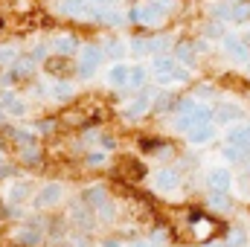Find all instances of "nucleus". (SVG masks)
<instances>
[{"label": "nucleus", "mask_w": 250, "mask_h": 247, "mask_svg": "<svg viewBox=\"0 0 250 247\" xmlns=\"http://www.w3.org/2000/svg\"><path fill=\"white\" fill-rule=\"evenodd\" d=\"M224 157H227V160H242L239 151H236V145H224Z\"/></svg>", "instance_id": "obj_39"}, {"label": "nucleus", "mask_w": 250, "mask_h": 247, "mask_svg": "<svg viewBox=\"0 0 250 247\" xmlns=\"http://www.w3.org/2000/svg\"><path fill=\"white\" fill-rule=\"evenodd\" d=\"M230 145H236L239 157L248 160L250 157V125H242V128H233L230 131Z\"/></svg>", "instance_id": "obj_5"}, {"label": "nucleus", "mask_w": 250, "mask_h": 247, "mask_svg": "<svg viewBox=\"0 0 250 247\" xmlns=\"http://www.w3.org/2000/svg\"><path fill=\"white\" fill-rule=\"evenodd\" d=\"M230 18H233L236 23H245L250 18V3L242 0V3H236V6H230Z\"/></svg>", "instance_id": "obj_27"}, {"label": "nucleus", "mask_w": 250, "mask_h": 247, "mask_svg": "<svg viewBox=\"0 0 250 247\" xmlns=\"http://www.w3.org/2000/svg\"><path fill=\"white\" fill-rule=\"evenodd\" d=\"M192 53H195V44H189V41H181L178 47H175V56L181 59V62H192Z\"/></svg>", "instance_id": "obj_30"}, {"label": "nucleus", "mask_w": 250, "mask_h": 247, "mask_svg": "<svg viewBox=\"0 0 250 247\" xmlns=\"http://www.w3.org/2000/svg\"><path fill=\"white\" fill-rule=\"evenodd\" d=\"M172 47V38L169 35H157V38H148L146 41V53H154V56H160L163 50H169Z\"/></svg>", "instance_id": "obj_20"}, {"label": "nucleus", "mask_w": 250, "mask_h": 247, "mask_svg": "<svg viewBox=\"0 0 250 247\" xmlns=\"http://www.w3.org/2000/svg\"><path fill=\"white\" fill-rule=\"evenodd\" d=\"M53 50H56V56H73L76 50H79V38H73V35H62V38H56L53 41Z\"/></svg>", "instance_id": "obj_14"}, {"label": "nucleus", "mask_w": 250, "mask_h": 247, "mask_svg": "<svg viewBox=\"0 0 250 247\" xmlns=\"http://www.w3.org/2000/svg\"><path fill=\"white\" fill-rule=\"evenodd\" d=\"M56 9L62 15H73V18H84L87 15V3L84 0H56Z\"/></svg>", "instance_id": "obj_10"}, {"label": "nucleus", "mask_w": 250, "mask_h": 247, "mask_svg": "<svg viewBox=\"0 0 250 247\" xmlns=\"http://www.w3.org/2000/svg\"><path fill=\"white\" fill-rule=\"evenodd\" d=\"M187 134H189V143H195V145H198V143H209V140L215 137V125H212V123L192 125Z\"/></svg>", "instance_id": "obj_9"}, {"label": "nucleus", "mask_w": 250, "mask_h": 247, "mask_svg": "<svg viewBox=\"0 0 250 247\" xmlns=\"http://www.w3.org/2000/svg\"><path fill=\"white\" fill-rule=\"evenodd\" d=\"M53 99H73L76 96V87L70 84V82H59V84H53Z\"/></svg>", "instance_id": "obj_26"}, {"label": "nucleus", "mask_w": 250, "mask_h": 247, "mask_svg": "<svg viewBox=\"0 0 250 247\" xmlns=\"http://www.w3.org/2000/svg\"><path fill=\"white\" fill-rule=\"evenodd\" d=\"M99 62H102V50H99V47H93V44H87V47L82 50V56H79V67H76L79 79H90V76L96 73Z\"/></svg>", "instance_id": "obj_3"}, {"label": "nucleus", "mask_w": 250, "mask_h": 247, "mask_svg": "<svg viewBox=\"0 0 250 247\" xmlns=\"http://www.w3.org/2000/svg\"><path fill=\"white\" fill-rule=\"evenodd\" d=\"M230 181H233V178H230V172H227V169H212V172L207 175V184L212 186L215 192H227Z\"/></svg>", "instance_id": "obj_15"}, {"label": "nucleus", "mask_w": 250, "mask_h": 247, "mask_svg": "<svg viewBox=\"0 0 250 247\" xmlns=\"http://www.w3.org/2000/svg\"><path fill=\"white\" fill-rule=\"evenodd\" d=\"M105 247H120V245H117V239H108V242H105Z\"/></svg>", "instance_id": "obj_43"}, {"label": "nucleus", "mask_w": 250, "mask_h": 247, "mask_svg": "<svg viewBox=\"0 0 250 247\" xmlns=\"http://www.w3.org/2000/svg\"><path fill=\"white\" fill-rule=\"evenodd\" d=\"M131 247H148V242H134Z\"/></svg>", "instance_id": "obj_44"}, {"label": "nucleus", "mask_w": 250, "mask_h": 247, "mask_svg": "<svg viewBox=\"0 0 250 247\" xmlns=\"http://www.w3.org/2000/svg\"><path fill=\"white\" fill-rule=\"evenodd\" d=\"M84 204H90V206H105L108 204V189H102V186H90L87 192H84Z\"/></svg>", "instance_id": "obj_18"}, {"label": "nucleus", "mask_w": 250, "mask_h": 247, "mask_svg": "<svg viewBox=\"0 0 250 247\" xmlns=\"http://www.w3.org/2000/svg\"><path fill=\"white\" fill-rule=\"evenodd\" d=\"M99 3H111V0H99Z\"/></svg>", "instance_id": "obj_45"}, {"label": "nucleus", "mask_w": 250, "mask_h": 247, "mask_svg": "<svg viewBox=\"0 0 250 247\" xmlns=\"http://www.w3.org/2000/svg\"><path fill=\"white\" fill-rule=\"evenodd\" d=\"M0 120H3V111H0Z\"/></svg>", "instance_id": "obj_46"}, {"label": "nucleus", "mask_w": 250, "mask_h": 247, "mask_svg": "<svg viewBox=\"0 0 250 247\" xmlns=\"http://www.w3.org/2000/svg\"><path fill=\"white\" fill-rule=\"evenodd\" d=\"M15 62H18V50L9 47V44H3V47H0V64H9V67H12Z\"/></svg>", "instance_id": "obj_31"}, {"label": "nucleus", "mask_w": 250, "mask_h": 247, "mask_svg": "<svg viewBox=\"0 0 250 247\" xmlns=\"http://www.w3.org/2000/svg\"><path fill=\"white\" fill-rule=\"evenodd\" d=\"M102 50H105V53H111L114 59L125 56V44H123V41H114V38H105V41H102Z\"/></svg>", "instance_id": "obj_29"}, {"label": "nucleus", "mask_w": 250, "mask_h": 247, "mask_svg": "<svg viewBox=\"0 0 250 247\" xmlns=\"http://www.w3.org/2000/svg\"><path fill=\"white\" fill-rule=\"evenodd\" d=\"M87 9H90V6H87ZM87 15H93L96 21H102V23H108V26H120V23L125 21V18L120 15V12H117V9H114V6H102V9H90Z\"/></svg>", "instance_id": "obj_8"}, {"label": "nucleus", "mask_w": 250, "mask_h": 247, "mask_svg": "<svg viewBox=\"0 0 250 247\" xmlns=\"http://www.w3.org/2000/svg\"><path fill=\"white\" fill-rule=\"evenodd\" d=\"M233 3H242V0H233Z\"/></svg>", "instance_id": "obj_47"}, {"label": "nucleus", "mask_w": 250, "mask_h": 247, "mask_svg": "<svg viewBox=\"0 0 250 247\" xmlns=\"http://www.w3.org/2000/svg\"><path fill=\"white\" fill-rule=\"evenodd\" d=\"M44 56H47V44H38V47L32 50V56H29V59H32V62H38V59H44Z\"/></svg>", "instance_id": "obj_37"}, {"label": "nucleus", "mask_w": 250, "mask_h": 247, "mask_svg": "<svg viewBox=\"0 0 250 247\" xmlns=\"http://www.w3.org/2000/svg\"><path fill=\"white\" fill-rule=\"evenodd\" d=\"M102 160H105V154H90V157H87V163H90V166H99Z\"/></svg>", "instance_id": "obj_40"}, {"label": "nucleus", "mask_w": 250, "mask_h": 247, "mask_svg": "<svg viewBox=\"0 0 250 247\" xmlns=\"http://www.w3.org/2000/svg\"><path fill=\"white\" fill-rule=\"evenodd\" d=\"M128 87H143L146 84V67H128V82H125Z\"/></svg>", "instance_id": "obj_23"}, {"label": "nucleus", "mask_w": 250, "mask_h": 247, "mask_svg": "<svg viewBox=\"0 0 250 247\" xmlns=\"http://www.w3.org/2000/svg\"><path fill=\"white\" fill-rule=\"evenodd\" d=\"M62 195H64L62 184H47L38 195H35V206H38V209H50V206H56V204L62 201Z\"/></svg>", "instance_id": "obj_4"}, {"label": "nucleus", "mask_w": 250, "mask_h": 247, "mask_svg": "<svg viewBox=\"0 0 250 247\" xmlns=\"http://www.w3.org/2000/svg\"><path fill=\"white\" fill-rule=\"evenodd\" d=\"M53 128H56V120H41V123H38V131H41V134H50Z\"/></svg>", "instance_id": "obj_38"}, {"label": "nucleus", "mask_w": 250, "mask_h": 247, "mask_svg": "<svg viewBox=\"0 0 250 247\" xmlns=\"http://www.w3.org/2000/svg\"><path fill=\"white\" fill-rule=\"evenodd\" d=\"M73 247H87V242L84 239H73Z\"/></svg>", "instance_id": "obj_42"}, {"label": "nucleus", "mask_w": 250, "mask_h": 247, "mask_svg": "<svg viewBox=\"0 0 250 247\" xmlns=\"http://www.w3.org/2000/svg\"><path fill=\"white\" fill-rule=\"evenodd\" d=\"M245 239H248L245 230L236 227V230H230V239H227V242H230V247H245Z\"/></svg>", "instance_id": "obj_32"}, {"label": "nucleus", "mask_w": 250, "mask_h": 247, "mask_svg": "<svg viewBox=\"0 0 250 247\" xmlns=\"http://www.w3.org/2000/svg\"><path fill=\"white\" fill-rule=\"evenodd\" d=\"M154 96H157L154 90H146L140 99H134V102L128 105V111H125V114H128V117H143V114L151 108V99H154Z\"/></svg>", "instance_id": "obj_11"}, {"label": "nucleus", "mask_w": 250, "mask_h": 247, "mask_svg": "<svg viewBox=\"0 0 250 247\" xmlns=\"http://www.w3.org/2000/svg\"><path fill=\"white\" fill-rule=\"evenodd\" d=\"M108 82L117 84V87H123L125 82H128V67H125V64H114V67L108 70Z\"/></svg>", "instance_id": "obj_22"}, {"label": "nucleus", "mask_w": 250, "mask_h": 247, "mask_svg": "<svg viewBox=\"0 0 250 247\" xmlns=\"http://www.w3.org/2000/svg\"><path fill=\"white\" fill-rule=\"evenodd\" d=\"M3 114H12V117H23V114H26V105H23L21 99H12V96H6V99H3Z\"/></svg>", "instance_id": "obj_24"}, {"label": "nucleus", "mask_w": 250, "mask_h": 247, "mask_svg": "<svg viewBox=\"0 0 250 247\" xmlns=\"http://www.w3.org/2000/svg\"><path fill=\"white\" fill-rule=\"evenodd\" d=\"M12 175H15L12 166H0V178H12Z\"/></svg>", "instance_id": "obj_41"}, {"label": "nucleus", "mask_w": 250, "mask_h": 247, "mask_svg": "<svg viewBox=\"0 0 250 247\" xmlns=\"http://www.w3.org/2000/svg\"><path fill=\"white\" fill-rule=\"evenodd\" d=\"M221 44H224V50L236 59V62H248L250 59V50H248V44H242L236 35H221Z\"/></svg>", "instance_id": "obj_6"}, {"label": "nucleus", "mask_w": 250, "mask_h": 247, "mask_svg": "<svg viewBox=\"0 0 250 247\" xmlns=\"http://www.w3.org/2000/svg\"><path fill=\"white\" fill-rule=\"evenodd\" d=\"M47 73L50 76H56V79H64L67 73H70V59L67 56H53V59H47Z\"/></svg>", "instance_id": "obj_12"}, {"label": "nucleus", "mask_w": 250, "mask_h": 247, "mask_svg": "<svg viewBox=\"0 0 250 247\" xmlns=\"http://www.w3.org/2000/svg\"><path fill=\"white\" fill-rule=\"evenodd\" d=\"M21 157H23V163H41V148L35 145V143H29V145H23L21 148Z\"/></svg>", "instance_id": "obj_28"}, {"label": "nucleus", "mask_w": 250, "mask_h": 247, "mask_svg": "<svg viewBox=\"0 0 250 247\" xmlns=\"http://www.w3.org/2000/svg\"><path fill=\"white\" fill-rule=\"evenodd\" d=\"M166 18H169V12H166L163 6H157L154 0H148V3L131 9V21H137V23H143V26H160Z\"/></svg>", "instance_id": "obj_1"}, {"label": "nucleus", "mask_w": 250, "mask_h": 247, "mask_svg": "<svg viewBox=\"0 0 250 247\" xmlns=\"http://www.w3.org/2000/svg\"><path fill=\"white\" fill-rule=\"evenodd\" d=\"M178 67V62L172 59V56H157L154 59V70H157V76H160V82H166L169 76H172V70Z\"/></svg>", "instance_id": "obj_19"}, {"label": "nucleus", "mask_w": 250, "mask_h": 247, "mask_svg": "<svg viewBox=\"0 0 250 247\" xmlns=\"http://www.w3.org/2000/svg\"><path fill=\"white\" fill-rule=\"evenodd\" d=\"M29 192H32V184H29V181H18V184L9 189V195H6V198H9L12 204H21V201H23Z\"/></svg>", "instance_id": "obj_21"}, {"label": "nucleus", "mask_w": 250, "mask_h": 247, "mask_svg": "<svg viewBox=\"0 0 250 247\" xmlns=\"http://www.w3.org/2000/svg\"><path fill=\"white\" fill-rule=\"evenodd\" d=\"M212 120H215L218 125H230V123H236V120H242V108L224 105V108H218V111L212 114Z\"/></svg>", "instance_id": "obj_16"}, {"label": "nucleus", "mask_w": 250, "mask_h": 247, "mask_svg": "<svg viewBox=\"0 0 250 247\" xmlns=\"http://www.w3.org/2000/svg\"><path fill=\"white\" fill-rule=\"evenodd\" d=\"M131 50H134L137 56H143V53H146V38H134V41H131Z\"/></svg>", "instance_id": "obj_36"}, {"label": "nucleus", "mask_w": 250, "mask_h": 247, "mask_svg": "<svg viewBox=\"0 0 250 247\" xmlns=\"http://www.w3.org/2000/svg\"><path fill=\"white\" fill-rule=\"evenodd\" d=\"M0 148H3V143H0Z\"/></svg>", "instance_id": "obj_48"}, {"label": "nucleus", "mask_w": 250, "mask_h": 247, "mask_svg": "<svg viewBox=\"0 0 250 247\" xmlns=\"http://www.w3.org/2000/svg\"><path fill=\"white\" fill-rule=\"evenodd\" d=\"M207 35H209V38H221V35H224V26L212 21V23H207Z\"/></svg>", "instance_id": "obj_34"}, {"label": "nucleus", "mask_w": 250, "mask_h": 247, "mask_svg": "<svg viewBox=\"0 0 250 247\" xmlns=\"http://www.w3.org/2000/svg\"><path fill=\"white\" fill-rule=\"evenodd\" d=\"M178 184H181V172H175V169H160L154 175V186L160 192H172V189H178Z\"/></svg>", "instance_id": "obj_7"}, {"label": "nucleus", "mask_w": 250, "mask_h": 247, "mask_svg": "<svg viewBox=\"0 0 250 247\" xmlns=\"http://www.w3.org/2000/svg\"><path fill=\"white\" fill-rule=\"evenodd\" d=\"M212 18H215V21H227V18H230V6H227V3L212 6Z\"/></svg>", "instance_id": "obj_33"}, {"label": "nucleus", "mask_w": 250, "mask_h": 247, "mask_svg": "<svg viewBox=\"0 0 250 247\" xmlns=\"http://www.w3.org/2000/svg\"><path fill=\"white\" fill-rule=\"evenodd\" d=\"M114 175L125 181V184H140L143 178H146V166L140 163V160H134V157H123L117 166H114Z\"/></svg>", "instance_id": "obj_2"}, {"label": "nucleus", "mask_w": 250, "mask_h": 247, "mask_svg": "<svg viewBox=\"0 0 250 247\" xmlns=\"http://www.w3.org/2000/svg\"><path fill=\"white\" fill-rule=\"evenodd\" d=\"M59 123L62 125H79V128H82V125H90V117H87L84 111H79V108H67Z\"/></svg>", "instance_id": "obj_17"}, {"label": "nucleus", "mask_w": 250, "mask_h": 247, "mask_svg": "<svg viewBox=\"0 0 250 247\" xmlns=\"http://www.w3.org/2000/svg\"><path fill=\"white\" fill-rule=\"evenodd\" d=\"M18 247H35L41 242V233L38 230H32V227H21V230H15V236H12Z\"/></svg>", "instance_id": "obj_13"}, {"label": "nucleus", "mask_w": 250, "mask_h": 247, "mask_svg": "<svg viewBox=\"0 0 250 247\" xmlns=\"http://www.w3.org/2000/svg\"><path fill=\"white\" fill-rule=\"evenodd\" d=\"M209 206L218 209V212H227V209L233 206V201L227 198V192H212V195H209Z\"/></svg>", "instance_id": "obj_25"}, {"label": "nucleus", "mask_w": 250, "mask_h": 247, "mask_svg": "<svg viewBox=\"0 0 250 247\" xmlns=\"http://www.w3.org/2000/svg\"><path fill=\"white\" fill-rule=\"evenodd\" d=\"M18 79H21V76H18V73H15V67H9V70H6V73H3V79H0V84H15V82H18Z\"/></svg>", "instance_id": "obj_35"}]
</instances>
